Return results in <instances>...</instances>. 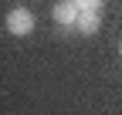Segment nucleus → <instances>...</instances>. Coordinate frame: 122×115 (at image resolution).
Returning <instances> with one entry per match:
<instances>
[{
	"instance_id": "nucleus-4",
	"label": "nucleus",
	"mask_w": 122,
	"mask_h": 115,
	"mask_svg": "<svg viewBox=\"0 0 122 115\" xmlns=\"http://www.w3.org/2000/svg\"><path fill=\"white\" fill-rule=\"evenodd\" d=\"M102 4H105V0H75L78 10H102Z\"/></svg>"
},
{
	"instance_id": "nucleus-2",
	"label": "nucleus",
	"mask_w": 122,
	"mask_h": 115,
	"mask_svg": "<svg viewBox=\"0 0 122 115\" xmlns=\"http://www.w3.org/2000/svg\"><path fill=\"white\" fill-rule=\"evenodd\" d=\"M51 17L58 27H75V20H78V7H75V0H58V4L51 7Z\"/></svg>"
},
{
	"instance_id": "nucleus-1",
	"label": "nucleus",
	"mask_w": 122,
	"mask_h": 115,
	"mask_svg": "<svg viewBox=\"0 0 122 115\" xmlns=\"http://www.w3.org/2000/svg\"><path fill=\"white\" fill-rule=\"evenodd\" d=\"M34 10H27V7H14L7 14V34L14 37H27V34H34Z\"/></svg>"
},
{
	"instance_id": "nucleus-5",
	"label": "nucleus",
	"mask_w": 122,
	"mask_h": 115,
	"mask_svg": "<svg viewBox=\"0 0 122 115\" xmlns=\"http://www.w3.org/2000/svg\"><path fill=\"white\" fill-rule=\"evenodd\" d=\"M119 54H122V44H119Z\"/></svg>"
},
{
	"instance_id": "nucleus-3",
	"label": "nucleus",
	"mask_w": 122,
	"mask_h": 115,
	"mask_svg": "<svg viewBox=\"0 0 122 115\" xmlns=\"http://www.w3.org/2000/svg\"><path fill=\"white\" fill-rule=\"evenodd\" d=\"M98 27H102V17H98V10H78V20H75V31L78 34H98Z\"/></svg>"
}]
</instances>
